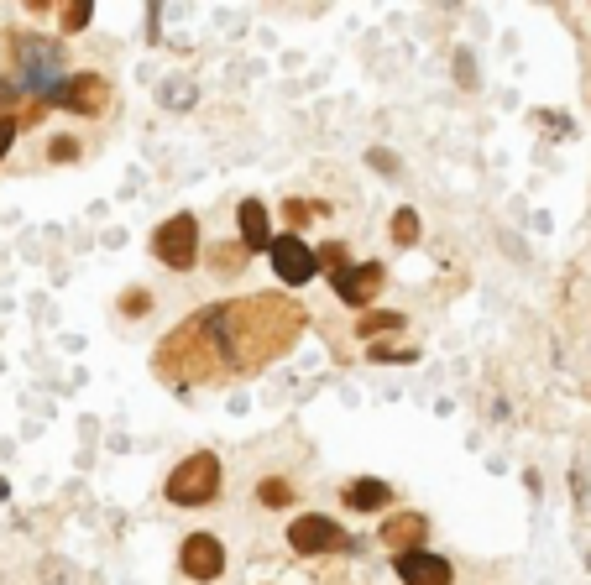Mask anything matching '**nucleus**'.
<instances>
[{"mask_svg": "<svg viewBox=\"0 0 591 585\" xmlns=\"http://www.w3.org/2000/svg\"><path fill=\"white\" fill-rule=\"evenodd\" d=\"M11 53H16V68H21V79H27V89L48 105L53 89L63 84V74H58L63 48L48 37H37V32H11Z\"/></svg>", "mask_w": 591, "mask_h": 585, "instance_id": "obj_1", "label": "nucleus"}, {"mask_svg": "<svg viewBox=\"0 0 591 585\" xmlns=\"http://www.w3.org/2000/svg\"><path fill=\"white\" fill-rule=\"evenodd\" d=\"M220 497V460L215 455H189L178 471L168 476V502L178 507H210Z\"/></svg>", "mask_w": 591, "mask_h": 585, "instance_id": "obj_2", "label": "nucleus"}, {"mask_svg": "<svg viewBox=\"0 0 591 585\" xmlns=\"http://www.w3.org/2000/svg\"><path fill=\"white\" fill-rule=\"evenodd\" d=\"M152 256L163 267H173V272H189L199 262V225H194V215H173L168 225H157Z\"/></svg>", "mask_w": 591, "mask_h": 585, "instance_id": "obj_3", "label": "nucleus"}, {"mask_svg": "<svg viewBox=\"0 0 591 585\" xmlns=\"http://www.w3.org/2000/svg\"><path fill=\"white\" fill-rule=\"evenodd\" d=\"M267 256H272V272L283 277L288 288H304L314 272H320V262H314V246H304L299 236H278L267 246Z\"/></svg>", "mask_w": 591, "mask_h": 585, "instance_id": "obj_4", "label": "nucleus"}, {"mask_svg": "<svg viewBox=\"0 0 591 585\" xmlns=\"http://www.w3.org/2000/svg\"><path fill=\"white\" fill-rule=\"evenodd\" d=\"M178 570H184L189 580H220L225 570V549H220V538L215 533H189L184 538V549H178Z\"/></svg>", "mask_w": 591, "mask_h": 585, "instance_id": "obj_5", "label": "nucleus"}, {"mask_svg": "<svg viewBox=\"0 0 591 585\" xmlns=\"http://www.w3.org/2000/svg\"><path fill=\"white\" fill-rule=\"evenodd\" d=\"M288 544H293V554H330L346 544V533H340V523L320 518V512H304V518L288 523Z\"/></svg>", "mask_w": 591, "mask_h": 585, "instance_id": "obj_6", "label": "nucleus"}, {"mask_svg": "<svg viewBox=\"0 0 591 585\" xmlns=\"http://www.w3.org/2000/svg\"><path fill=\"white\" fill-rule=\"evenodd\" d=\"M110 100V84L100 74H68L58 89H53V100L48 105H63V110H79V115H100Z\"/></svg>", "mask_w": 591, "mask_h": 585, "instance_id": "obj_7", "label": "nucleus"}, {"mask_svg": "<svg viewBox=\"0 0 591 585\" xmlns=\"http://www.w3.org/2000/svg\"><path fill=\"white\" fill-rule=\"evenodd\" d=\"M335 283V298L351 303V309H361V303H372L382 293V283H388V272H382V262H361V267H346L330 277Z\"/></svg>", "mask_w": 591, "mask_h": 585, "instance_id": "obj_8", "label": "nucleus"}, {"mask_svg": "<svg viewBox=\"0 0 591 585\" xmlns=\"http://www.w3.org/2000/svg\"><path fill=\"white\" fill-rule=\"evenodd\" d=\"M377 538H382V549H393V554H414V549H424L429 523H424V512H393Z\"/></svg>", "mask_w": 591, "mask_h": 585, "instance_id": "obj_9", "label": "nucleus"}, {"mask_svg": "<svg viewBox=\"0 0 591 585\" xmlns=\"http://www.w3.org/2000/svg\"><path fill=\"white\" fill-rule=\"evenodd\" d=\"M398 580L403 585H450L456 575H450V565H445L440 554L414 549V554H398Z\"/></svg>", "mask_w": 591, "mask_h": 585, "instance_id": "obj_10", "label": "nucleus"}, {"mask_svg": "<svg viewBox=\"0 0 591 585\" xmlns=\"http://www.w3.org/2000/svg\"><path fill=\"white\" fill-rule=\"evenodd\" d=\"M236 215H241V246H246V251H267V246H272V225H267V209H262L257 199H246V204L236 209Z\"/></svg>", "mask_w": 591, "mask_h": 585, "instance_id": "obj_11", "label": "nucleus"}, {"mask_svg": "<svg viewBox=\"0 0 591 585\" xmlns=\"http://www.w3.org/2000/svg\"><path fill=\"white\" fill-rule=\"evenodd\" d=\"M388 502H393V486L377 481V476H361L346 486V507H356V512H382Z\"/></svg>", "mask_w": 591, "mask_h": 585, "instance_id": "obj_12", "label": "nucleus"}, {"mask_svg": "<svg viewBox=\"0 0 591 585\" xmlns=\"http://www.w3.org/2000/svg\"><path fill=\"white\" fill-rule=\"evenodd\" d=\"M356 330L367 335V340H377V335H393V330H403V314H367V319L356 324Z\"/></svg>", "mask_w": 591, "mask_h": 585, "instance_id": "obj_13", "label": "nucleus"}, {"mask_svg": "<svg viewBox=\"0 0 591 585\" xmlns=\"http://www.w3.org/2000/svg\"><path fill=\"white\" fill-rule=\"evenodd\" d=\"M314 262H320V267H330V277H335V272H346V267H351V251L340 246V241H325L320 251H314Z\"/></svg>", "mask_w": 591, "mask_h": 585, "instance_id": "obj_14", "label": "nucleus"}, {"mask_svg": "<svg viewBox=\"0 0 591 585\" xmlns=\"http://www.w3.org/2000/svg\"><path fill=\"white\" fill-rule=\"evenodd\" d=\"M393 241L398 246H414L419 241V215H414V209H398V215H393Z\"/></svg>", "mask_w": 591, "mask_h": 585, "instance_id": "obj_15", "label": "nucleus"}, {"mask_svg": "<svg viewBox=\"0 0 591 585\" xmlns=\"http://www.w3.org/2000/svg\"><path fill=\"white\" fill-rule=\"evenodd\" d=\"M257 497H262L267 507H288V502H293V486L272 476V481H262V486H257Z\"/></svg>", "mask_w": 591, "mask_h": 585, "instance_id": "obj_16", "label": "nucleus"}, {"mask_svg": "<svg viewBox=\"0 0 591 585\" xmlns=\"http://www.w3.org/2000/svg\"><path fill=\"white\" fill-rule=\"evenodd\" d=\"M58 21H63V32H79V27H89V6H84V0H79V6H63Z\"/></svg>", "mask_w": 591, "mask_h": 585, "instance_id": "obj_17", "label": "nucleus"}, {"mask_svg": "<svg viewBox=\"0 0 591 585\" xmlns=\"http://www.w3.org/2000/svg\"><path fill=\"white\" fill-rule=\"evenodd\" d=\"M241 262H246V246H225V251H215V267H220V272H236Z\"/></svg>", "mask_w": 591, "mask_h": 585, "instance_id": "obj_18", "label": "nucleus"}, {"mask_svg": "<svg viewBox=\"0 0 591 585\" xmlns=\"http://www.w3.org/2000/svg\"><path fill=\"white\" fill-rule=\"evenodd\" d=\"M16 131H21L16 115L6 110V115H0V162H6V152H11V142H16Z\"/></svg>", "mask_w": 591, "mask_h": 585, "instance_id": "obj_19", "label": "nucleus"}, {"mask_svg": "<svg viewBox=\"0 0 591 585\" xmlns=\"http://www.w3.org/2000/svg\"><path fill=\"white\" fill-rule=\"evenodd\" d=\"M367 162H372V168H377V173H398V162H393V152H382V147H377V152H372Z\"/></svg>", "mask_w": 591, "mask_h": 585, "instance_id": "obj_20", "label": "nucleus"}, {"mask_svg": "<svg viewBox=\"0 0 591 585\" xmlns=\"http://www.w3.org/2000/svg\"><path fill=\"white\" fill-rule=\"evenodd\" d=\"M121 309H126V314H142V309H147V298H142V293H126V298H121Z\"/></svg>", "mask_w": 591, "mask_h": 585, "instance_id": "obj_21", "label": "nucleus"}, {"mask_svg": "<svg viewBox=\"0 0 591 585\" xmlns=\"http://www.w3.org/2000/svg\"><path fill=\"white\" fill-rule=\"evenodd\" d=\"M288 220H293V230H299V225H304V220H309V209H304V204H299V199H293V204H288Z\"/></svg>", "mask_w": 591, "mask_h": 585, "instance_id": "obj_22", "label": "nucleus"}, {"mask_svg": "<svg viewBox=\"0 0 591 585\" xmlns=\"http://www.w3.org/2000/svg\"><path fill=\"white\" fill-rule=\"evenodd\" d=\"M6 110H11V84L0 79V115H6Z\"/></svg>", "mask_w": 591, "mask_h": 585, "instance_id": "obj_23", "label": "nucleus"}, {"mask_svg": "<svg viewBox=\"0 0 591 585\" xmlns=\"http://www.w3.org/2000/svg\"><path fill=\"white\" fill-rule=\"evenodd\" d=\"M0 502H6V476H0Z\"/></svg>", "mask_w": 591, "mask_h": 585, "instance_id": "obj_24", "label": "nucleus"}]
</instances>
